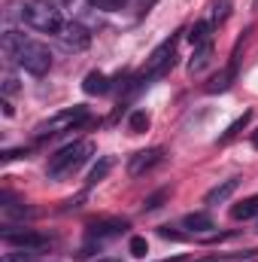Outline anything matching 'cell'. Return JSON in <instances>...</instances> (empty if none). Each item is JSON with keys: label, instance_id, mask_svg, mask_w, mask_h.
I'll return each instance as SVG.
<instances>
[{"label": "cell", "instance_id": "cell-6", "mask_svg": "<svg viewBox=\"0 0 258 262\" xmlns=\"http://www.w3.org/2000/svg\"><path fill=\"white\" fill-rule=\"evenodd\" d=\"M125 229H128V220H94V223H88L85 238H88V244H97L100 247L107 238H116Z\"/></svg>", "mask_w": 258, "mask_h": 262}, {"label": "cell", "instance_id": "cell-9", "mask_svg": "<svg viewBox=\"0 0 258 262\" xmlns=\"http://www.w3.org/2000/svg\"><path fill=\"white\" fill-rule=\"evenodd\" d=\"M58 37H61L64 49H73V52H82V49H88V46H91V34H88V28H85V25H79V21L64 25Z\"/></svg>", "mask_w": 258, "mask_h": 262}, {"label": "cell", "instance_id": "cell-29", "mask_svg": "<svg viewBox=\"0 0 258 262\" xmlns=\"http://www.w3.org/2000/svg\"><path fill=\"white\" fill-rule=\"evenodd\" d=\"M252 146H255V149H258V131H255V134H252Z\"/></svg>", "mask_w": 258, "mask_h": 262}, {"label": "cell", "instance_id": "cell-23", "mask_svg": "<svg viewBox=\"0 0 258 262\" xmlns=\"http://www.w3.org/2000/svg\"><path fill=\"white\" fill-rule=\"evenodd\" d=\"M12 92H18V79H15V73H3V95H12Z\"/></svg>", "mask_w": 258, "mask_h": 262}, {"label": "cell", "instance_id": "cell-25", "mask_svg": "<svg viewBox=\"0 0 258 262\" xmlns=\"http://www.w3.org/2000/svg\"><path fill=\"white\" fill-rule=\"evenodd\" d=\"M164 198H167V189H161V192H155L152 198H146V204H143V207H146V210H155V207H161V201H164Z\"/></svg>", "mask_w": 258, "mask_h": 262}, {"label": "cell", "instance_id": "cell-2", "mask_svg": "<svg viewBox=\"0 0 258 262\" xmlns=\"http://www.w3.org/2000/svg\"><path fill=\"white\" fill-rule=\"evenodd\" d=\"M21 21L40 34H61V28H64L61 9L52 6L49 0H28L21 6Z\"/></svg>", "mask_w": 258, "mask_h": 262}, {"label": "cell", "instance_id": "cell-20", "mask_svg": "<svg viewBox=\"0 0 258 262\" xmlns=\"http://www.w3.org/2000/svg\"><path fill=\"white\" fill-rule=\"evenodd\" d=\"M210 15H213V18H210L213 25H216V21L222 25V21L231 15V0H213V12H210Z\"/></svg>", "mask_w": 258, "mask_h": 262}, {"label": "cell", "instance_id": "cell-28", "mask_svg": "<svg viewBox=\"0 0 258 262\" xmlns=\"http://www.w3.org/2000/svg\"><path fill=\"white\" fill-rule=\"evenodd\" d=\"M0 107H3V116H12V104H9V101H6V98H3V101H0Z\"/></svg>", "mask_w": 258, "mask_h": 262}, {"label": "cell", "instance_id": "cell-3", "mask_svg": "<svg viewBox=\"0 0 258 262\" xmlns=\"http://www.w3.org/2000/svg\"><path fill=\"white\" fill-rule=\"evenodd\" d=\"M15 64L24 67L31 76H46V73L52 70V52H49V46H43V43H37V40L21 37L18 52H15Z\"/></svg>", "mask_w": 258, "mask_h": 262}, {"label": "cell", "instance_id": "cell-8", "mask_svg": "<svg viewBox=\"0 0 258 262\" xmlns=\"http://www.w3.org/2000/svg\"><path fill=\"white\" fill-rule=\"evenodd\" d=\"M161 159H164V149H161V146L140 149V152H134V156L128 159V174H131V177H140V174L152 171V168H155Z\"/></svg>", "mask_w": 258, "mask_h": 262}, {"label": "cell", "instance_id": "cell-10", "mask_svg": "<svg viewBox=\"0 0 258 262\" xmlns=\"http://www.w3.org/2000/svg\"><path fill=\"white\" fill-rule=\"evenodd\" d=\"M237 189H240V177H231V180H225V183L213 186V189L203 195V204H210V207H216V204H225V201L234 195Z\"/></svg>", "mask_w": 258, "mask_h": 262}, {"label": "cell", "instance_id": "cell-17", "mask_svg": "<svg viewBox=\"0 0 258 262\" xmlns=\"http://www.w3.org/2000/svg\"><path fill=\"white\" fill-rule=\"evenodd\" d=\"M249 119H252V110H243V116H237V119H234V122L228 125V131H225V134L219 137V143H228V140H234V137H237L240 131L249 125Z\"/></svg>", "mask_w": 258, "mask_h": 262}, {"label": "cell", "instance_id": "cell-15", "mask_svg": "<svg viewBox=\"0 0 258 262\" xmlns=\"http://www.w3.org/2000/svg\"><path fill=\"white\" fill-rule=\"evenodd\" d=\"M210 58H213V40L210 43H203V46H197L192 55V61H189V73H200L203 67L210 64Z\"/></svg>", "mask_w": 258, "mask_h": 262}, {"label": "cell", "instance_id": "cell-5", "mask_svg": "<svg viewBox=\"0 0 258 262\" xmlns=\"http://www.w3.org/2000/svg\"><path fill=\"white\" fill-rule=\"evenodd\" d=\"M85 119H88V107H67L61 113L43 119V122L34 128V137H37V140H46V137L61 134V131H73L76 125H82Z\"/></svg>", "mask_w": 258, "mask_h": 262}, {"label": "cell", "instance_id": "cell-27", "mask_svg": "<svg viewBox=\"0 0 258 262\" xmlns=\"http://www.w3.org/2000/svg\"><path fill=\"white\" fill-rule=\"evenodd\" d=\"M24 156H28V149H6L0 159H6V162H9V159H24Z\"/></svg>", "mask_w": 258, "mask_h": 262}, {"label": "cell", "instance_id": "cell-11", "mask_svg": "<svg viewBox=\"0 0 258 262\" xmlns=\"http://www.w3.org/2000/svg\"><path fill=\"white\" fill-rule=\"evenodd\" d=\"M113 85H110V76L100 73V70H91L85 79H82V92L85 95H107Z\"/></svg>", "mask_w": 258, "mask_h": 262}, {"label": "cell", "instance_id": "cell-16", "mask_svg": "<svg viewBox=\"0 0 258 262\" xmlns=\"http://www.w3.org/2000/svg\"><path fill=\"white\" fill-rule=\"evenodd\" d=\"M183 226L192 229V232L207 235V232L213 229V216H210V213H186V216H183Z\"/></svg>", "mask_w": 258, "mask_h": 262}, {"label": "cell", "instance_id": "cell-24", "mask_svg": "<svg viewBox=\"0 0 258 262\" xmlns=\"http://www.w3.org/2000/svg\"><path fill=\"white\" fill-rule=\"evenodd\" d=\"M125 0H91V6L94 9H107V12H113V9H119Z\"/></svg>", "mask_w": 258, "mask_h": 262}, {"label": "cell", "instance_id": "cell-12", "mask_svg": "<svg viewBox=\"0 0 258 262\" xmlns=\"http://www.w3.org/2000/svg\"><path fill=\"white\" fill-rule=\"evenodd\" d=\"M113 168H116V159H113V156H104V159H100V162H97V165L88 171V177H85V186H88V189H91V186H97V183H100V180H104V177L113 171Z\"/></svg>", "mask_w": 258, "mask_h": 262}, {"label": "cell", "instance_id": "cell-7", "mask_svg": "<svg viewBox=\"0 0 258 262\" xmlns=\"http://www.w3.org/2000/svg\"><path fill=\"white\" fill-rule=\"evenodd\" d=\"M3 244H9V247H24V250H43V247H49V238L46 235H40V232H34V229H24V232H3Z\"/></svg>", "mask_w": 258, "mask_h": 262}, {"label": "cell", "instance_id": "cell-22", "mask_svg": "<svg viewBox=\"0 0 258 262\" xmlns=\"http://www.w3.org/2000/svg\"><path fill=\"white\" fill-rule=\"evenodd\" d=\"M37 256V250H24V253H3V259L0 262H34Z\"/></svg>", "mask_w": 258, "mask_h": 262}, {"label": "cell", "instance_id": "cell-14", "mask_svg": "<svg viewBox=\"0 0 258 262\" xmlns=\"http://www.w3.org/2000/svg\"><path fill=\"white\" fill-rule=\"evenodd\" d=\"M252 216H258V195L243 198L240 204L231 207V220H252Z\"/></svg>", "mask_w": 258, "mask_h": 262}, {"label": "cell", "instance_id": "cell-4", "mask_svg": "<svg viewBox=\"0 0 258 262\" xmlns=\"http://www.w3.org/2000/svg\"><path fill=\"white\" fill-rule=\"evenodd\" d=\"M176 64V37H170V40H164L149 58H146V67H143V73L134 79L137 85L134 89H143V85H149V79H158V76H164L170 67Z\"/></svg>", "mask_w": 258, "mask_h": 262}, {"label": "cell", "instance_id": "cell-18", "mask_svg": "<svg viewBox=\"0 0 258 262\" xmlns=\"http://www.w3.org/2000/svg\"><path fill=\"white\" fill-rule=\"evenodd\" d=\"M210 34H213V21H194V28L189 31V40L194 46H203V43H210Z\"/></svg>", "mask_w": 258, "mask_h": 262}, {"label": "cell", "instance_id": "cell-21", "mask_svg": "<svg viewBox=\"0 0 258 262\" xmlns=\"http://www.w3.org/2000/svg\"><path fill=\"white\" fill-rule=\"evenodd\" d=\"M128 250H131V256H137V259H143L146 253H149V241L143 238V235H134L128 241Z\"/></svg>", "mask_w": 258, "mask_h": 262}, {"label": "cell", "instance_id": "cell-30", "mask_svg": "<svg viewBox=\"0 0 258 262\" xmlns=\"http://www.w3.org/2000/svg\"><path fill=\"white\" fill-rule=\"evenodd\" d=\"M97 262H119V259H97Z\"/></svg>", "mask_w": 258, "mask_h": 262}, {"label": "cell", "instance_id": "cell-19", "mask_svg": "<svg viewBox=\"0 0 258 262\" xmlns=\"http://www.w3.org/2000/svg\"><path fill=\"white\" fill-rule=\"evenodd\" d=\"M149 125H152V119H149L146 110H134V113L128 116V131L131 134H143V131H149Z\"/></svg>", "mask_w": 258, "mask_h": 262}, {"label": "cell", "instance_id": "cell-13", "mask_svg": "<svg viewBox=\"0 0 258 262\" xmlns=\"http://www.w3.org/2000/svg\"><path fill=\"white\" fill-rule=\"evenodd\" d=\"M234 73H237V64L231 61V64L225 67L222 73H216V76L210 79V85H207V92H210V95H216V92H225V89L231 85V79H234Z\"/></svg>", "mask_w": 258, "mask_h": 262}, {"label": "cell", "instance_id": "cell-26", "mask_svg": "<svg viewBox=\"0 0 258 262\" xmlns=\"http://www.w3.org/2000/svg\"><path fill=\"white\" fill-rule=\"evenodd\" d=\"M158 235H161V238H170V241H183V235H179L176 229H170V226H161Z\"/></svg>", "mask_w": 258, "mask_h": 262}, {"label": "cell", "instance_id": "cell-1", "mask_svg": "<svg viewBox=\"0 0 258 262\" xmlns=\"http://www.w3.org/2000/svg\"><path fill=\"white\" fill-rule=\"evenodd\" d=\"M94 152V143L91 140H73V143H67L61 146L52 159H49V168H46V174L52 177V180H64V177H73L85 162H88V156Z\"/></svg>", "mask_w": 258, "mask_h": 262}]
</instances>
